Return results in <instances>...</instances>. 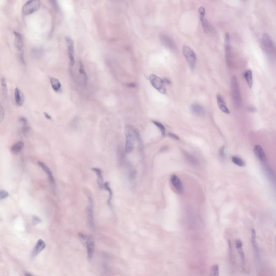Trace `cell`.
<instances>
[{
  "label": "cell",
  "mask_w": 276,
  "mask_h": 276,
  "mask_svg": "<svg viewBox=\"0 0 276 276\" xmlns=\"http://www.w3.org/2000/svg\"><path fill=\"white\" fill-rule=\"evenodd\" d=\"M15 100L17 105L21 106L23 104L24 101V97L23 93L21 90H20L18 88H16L15 90Z\"/></svg>",
  "instance_id": "obj_20"
},
{
  "label": "cell",
  "mask_w": 276,
  "mask_h": 276,
  "mask_svg": "<svg viewBox=\"0 0 276 276\" xmlns=\"http://www.w3.org/2000/svg\"><path fill=\"white\" fill-rule=\"evenodd\" d=\"M160 39L162 44L164 46H165L168 49H170L171 51L175 50L176 49L175 43L173 40H172V38L169 37L168 36L165 34H162L160 36Z\"/></svg>",
  "instance_id": "obj_9"
},
{
  "label": "cell",
  "mask_w": 276,
  "mask_h": 276,
  "mask_svg": "<svg viewBox=\"0 0 276 276\" xmlns=\"http://www.w3.org/2000/svg\"><path fill=\"white\" fill-rule=\"evenodd\" d=\"M231 161H232L234 164H235V165H236L239 166V167H243V166H245V163L244 161L242 159L239 158V157H237V156H232L231 157Z\"/></svg>",
  "instance_id": "obj_30"
},
{
  "label": "cell",
  "mask_w": 276,
  "mask_h": 276,
  "mask_svg": "<svg viewBox=\"0 0 276 276\" xmlns=\"http://www.w3.org/2000/svg\"><path fill=\"white\" fill-rule=\"evenodd\" d=\"M41 4V1L38 0L28 1L24 4L22 8V12L26 15L33 14L40 9Z\"/></svg>",
  "instance_id": "obj_6"
},
{
  "label": "cell",
  "mask_w": 276,
  "mask_h": 276,
  "mask_svg": "<svg viewBox=\"0 0 276 276\" xmlns=\"http://www.w3.org/2000/svg\"><path fill=\"white\" fill-rule=\"evenodd\" d=\"M32 222L33 224L37 225L38 224V223L41 222V219L39 217H37V216H34L32 217Z\"/></svg>",
  "instance_id": "obj_36"
},
{
  "label": "cell",
  "mask_w": 276,
  "mask_h": 276,
  "mask_svg": "<svg viewBox=\"0 0 276 276\" xmlns=\"http://www.w3.org/2000/svg\"><path fill=\"white\" fill-rule=\"evenodd\" d=\"M182 52L186 61L189 64L190 68L194 70L195 67L196 62V56L193 50L191 48L187 46H183Z\"/></svg>",
  "instance_id": "obj_4"
},
{
  "label": "cell",
  "mask_w": 276,
  "mask_h": 276,
  "mask_svg": "<svg viewBox=\"0 0 276 276\" xmlns=\"http://www.w3.org/2000/svg\"><path fill=\"white\" fill-rule=\"evenodd\" d=\"M19 121L22 125V133L27 136L28 133H29L30 127L28 125V121L27 119L24 117H21L19 119Z\"/></svg>",
  "instance_id": "obj_24"
},
{
  "label": "cell",
  "mask_w": 276,
  "mask_h": 276,
  "mask_svg": "<svg viewBox=\"0 0 276 276\" xmlns=\"http://www.w3.org/2000/svg\"><path fill=\"white\" fill-rule=\"evenodd\" d=\"M254 152L259 160L263 162L266 161L267 159L266 155L265 154L264 151L263 150L262 147L260 145H255L254 147Z\"/></svg>",
  "instance_id": "obj_17"
},
{
  "label": "cell",
  "mask_w": 276,
  "mask_h": 276,
  "mask_svg": "<svg viewBox=\"0 0 276 276\" xmlns=\"http://www.w3.org/2000/svg\"><path fill=\"white\" fill-rule=\"evenodd\" d=\"M85 245L86 247L88 259H91L93 256L95 249V242L92 237L88 236L86 242L85 243Z\"/></svg>",
  "instance_id": "obj_13"
},
{
  "label": "cell",
  "mask_w": 276,
  "mask_h": 276,
  "mask_svg": "<svg viewBox=\"0 0 276 276\" xmlns=\"http://www.w3.org/2000/svg\"><path fill=\"white\" fill-rule=\"evenodd\" d=\"M134 136H135V139H136V141H137V142H138V144H139V147H140V149L142 150V149H143V147H144L143 141H142V139H141V136H140V133H139V131L136 130V128H134Z\"/></svg>",
  "instance_id": "obj_28"
},
{
  "label": "cell",
  "mask_w": 276,
  "mask_h": 276,
  "mask_svg": "<svg viewBox=\"0 0 276 276\" xmlns=\"http://www.w3.org/2000/svg\"><path fill=\"white\" fill-rule=\"evenodd\" d=\"M79 73L81 74V76L83 77V79L84 80L85 83L87 82V77L86 73L85 72L84 67L83 66V64L81 62H79Z\"/></svg>",
  "instance_id": "obj_33"
},
{
  "label": "cell",
  "mask_w": 276,
  "mask_h": 276,
  "mask_svg": "<svg viewBox=\"0 0 276 276\" xmlns=\"http://www.w3.org/2000/svg\"><path fill=\"white\" fill-rule=\"evenodd\" d=\"M263 49L265 52L271 58L274 57L275 56V47L270 36L266 33H264L262 36L261 41Z\"/></svg>",
  "instance_id": "obj_2"
},
{
  "label": "cell",
  "mask_w": 276,
  "mask_h": 276,
  "mask_svg": "<svg viewBox=\"0 0 276 276\" xmlns=\"http://www.w3.org/2000/svg\"><path fill=\"white\" fill-rule=\"evenodd\" d=\"M134 128L130 125H127L126 127V145L125 149L127 153H130L134 149L135 136Z\"/></svg>",
  "instance_id": "obj_3"
},
{
  "label": "cell",
  "mask_w": 276,
  "mask_h": 276,
  "mask_svg": "<svg viewBox=\"0 0 276 276\" xmlns=\"http://www.w3.org/2000/svg\"><path fill=\"white\" fill-rule=\"evenodd\" d=\"M44 115H45V116H46V118H47V119H52V117H51V116H50L48 113H44Z\"/></svg>",
  "instance_id": "obj_39"
},
{
  "label": "cell",
  "mask_w": 276,
  "mask_h": 276,
  "mask_svg": "<svg viewBox=\"0 0 276 276\" xmlns=\"http://www.w3.org/2000/svg\"><path fill=\"white\" fill-rule=\"evenodd\" d=\"M231 92L235 106L239 107L242 103L241 92L239 81L236 76H233L231 80Z\"/></svg>",
  "instance_id": "obj_1"
},
{
  "label": "cell",
  "mask_w": 276,
  "mask_h": 276,
  "mask_svg": "<svg viewBox=\"0 0 276 276\" xmlns=\"http://www.w3.org/2000/svg\"><path fill=\"white\" fill-rule=\"evenodd\" d=\"M66 43L68 49V56H69L70 64L71 67H73L75 64V49H74V42L71 38L66 37Z\"/></svg>",
  "instance_id": "obj_8"
},
{
  "label": "cell",
  "mask_w": 276,
  "mask_h": 276,
  "mask_svg": "<svg viewBox=\"0 0 276 276\" xmlns=\"http://www.w3.org/2000/svg\"><path fill=\"white\" fill-rule=\"evenodd\" d=\"M15 36V45L20 53H23V40L21 34L18 32H14Z\"/></svg>",
  "instance_id": "obj_14"
},
{
  "label": "cell",
  "mask_w": 276,
  "mask_h": 276,
  "mask_svg": "<svg viewBox=\"0 0 276 276\" xmlns=\"http://www.w3.org/2000/svg\"><path fill=\"white\" fill-rule=\"evenodd\" d=\"M46 243L44 242L43 240H42L41 239H39L37 241V243L36 244L35 246L34 247V249L32 251V258H35L37 256L38 254L46 248Z\"/></svg>",
  "instance_id": "obj_15"
},
{
  "label": "cell",
  "mask_w": 276,
  "mask_h": 276,
  "mask_svg": "<svg viewBox=\"0 0 276 276\" xmlns=\"http://www.w3.org/2000/svg\"><path fill=\"white\" fill-rule=\"evenodd\" d=\"M150 81L152 86L155 88L158 92L164 95L166 94V87L165 83L163 79L156 75L152 74L150 75Z\"/></svg>",
  "instance_id": "obj_5"
},
{
  "label": "cell",
  "mask_w": 276,
  "mask_h": 276,
  "mask_svg": "<svg viewBox=\"0 0 276 276\" xmlns=\"http://www.w3.org/2000/svg\"><path fill=\"white\" fill-rule=\"evenodd\" d=\"M249 110L251 111V112H254V111H256V108L254 107H250L249 108Z\"/></svg>",
  "instance_id": "obj_40"
},
{
  "label": "cell",
  "mask_w": 276,
  "mask_h": 276,
  "mask_svg": "<svg viewBox=\"0 0 276 276\" xmlns=\"http://www.w3.org/2000/svg\"><path fill=\"white\" fill-rule=\"evenodd\" d=\"M4 112L3 109V107L0 103V123L2 122V121L4 119Z\"/></svg>",
  "instance_id": "obj_37"
},
{
  "label": "cell",
  "mask_w": 276,
  "mask_h": 276,
  "mask_svg": "<svg viewBox=\"0 0 276 276\" xmlns=\"http://www.w3.org/2000/svg\"><path fill=\"white\" fill-rule=\"evenodd\" d=\"M25 276H32V274H30L29 273H26L25 274Z\"/></svg>",
  "instance_id": "obj_41"
},
{
  "label": "cell",
  "mask_w": 276,
  "mask_h": 276,
  "mask_svg": "<svg viewBox=\"0 0 276 276\" xmlns=\"http://www.w3.org/2000/svg\"><path fill=\"white\" fill-rule=\"evenodd\" d=\"M153 122L160 130L161 132L162 135L164 136L165 134V133H166V129H165V127L164 125L162 124L161 122L157 121H153Z\"/></svg>",
  "instance_id": "obj_34"
},
{
  "label": "cell",
  "mask_w": 276,
  "mask_h": 276,
  "mask_svg": "<svg viewBox=\"0 0 276 276\" xmlns=\"http://www.w3.org/2000/svg\"><path fill=\"white\" fill-rule=\"evenodd\" d=\"M104 188L105 189V190L108 191V193H109L108 204H109V205H111V200H112V190H111L110 186V185H109V183H108V182H106V183H104Z\"/></svg>",
  "instance_id": "obj_29"
},
{
  "label": "cell",
  "mask_w": 276,
  "mask_h": 276,
  "mask_svg": "<svg viewBox=\"0 0 276 276\" xmlns=\"http://www.w3.org/2000/svg\"><path fill=\"white\" fill-rule=\"evenodd\" d=\"M92 170L96 174V175L97 177V182L98 184L99 187L103 189L104 188V179H103V175H102V172L100 169L97 168H93Z\"/></svg>",
  "instance_id": "obj_23"
},
{
  "label": "cell",
  "mask_w": 276,
  "mask_h": 276,
  "mask_svg": "<svg viewBox=\"0 0 276 276\" xmlns=\"http://www.w3.org/2000/svg\"><path fill=\"white\" fill-rule=\"evenodd\" d=\"M38 164L40 165V167L42 168V170H43L44 172H46V174H47L49 180L50 182L52 185V187L54 190H55L56 188V182L55 180L54 179L53 174L52 173L51 170H50L49 168L48 167L46 164L43 163L42 161L38 162Z\"/></svg>",
  "instance_id": "obj_12"
},
{
  "label": "cell",
  "mask_w": 276,
  "mask_h": 276,
  "mask_svg": "<svg viewBox=\"0 0 276 276\" xmlns=\"http://www.w3.org/2000/svg\"><path fill=\"white\" fill-rule=\"evenodd\" d=\"M24 146V144L22 141H19V142H17L16 144H14L11 148L12 153H14V154H18V153H20L22 150Z\"/></svg>",
  "instance_id": "obj_27"
},
{
  "label": "cell",
  "mask_w": 276,
  "mask_h": 276,
  "mask_svg": "<svg viewBox=\"0 0 276 276\" xmlns=\"http://www.w3.org/2000/svg\"><path fill=\"white\" fill-rule=\"evenodd\" d=\"M209 276H219V266L215 264L211 266Z\"/></svg>",
  "instance_id": "obj_32"
},
{
  "label": "cell",
  "mask_w": 276,
  "mask_h": 276,
  "mask_svg": "<svg viewBox=\"0 0 276 276\" xmlns=\"http://www.w3.org/2000/svg\"><path fill=\"white\" fill-rule=\"evenodd\" d=\"M192 112L194 115L199 116H203L205 115V110L203 107L198 104H194L191 106Z\"/></svg>",
  "instance_id": "obj_22"
},
{
  "label": "cell",
  "mask_w": 276,
  "mask_h": 276,
  "mask_svg": "<svg viewBox=\"0 0 276 276\" xmlns=\"http://www.w3.org/2000/svg\"><path fill=\"white\" fill-rule=\"evenodd\" d=\"M216 99H217V105H218V106H219V109H220V110L224 113L229 114L230 111L228 108L227 104L225 102L224 98L221 95H217Z\"/></svg>",
  "instance_id": "obj_18"
},
{
  "label": "cell",
  "mask_w": 276,
  "mask_h": 276,
  "mask_svg": "<svg viewBox=\"0 0 276 276\" xmlns=\"http://www.w3.org/2000/svg\"><path fill=\"white\" fill-rule=\"evenodd\" d=\"M170 181L172 183V185H173L174 187L178 192L182 193L184 190V186L182 185V182L178 176L176 175H172L170 178Z\"/></svg>",
  "instance_id": "obj_16"
},
{
  "label": "cell",
  "mask_w": 276,
  "mask_h": 276,
  "mask_svg": "<svg viewBox=\"0 0 276 276\" xmlns=\"http://www.w3.org/2000/svg\"><path fill=\"white\" fill-rule=\"evenodd\" d=\"M50 83L53 90L56 92H60L61 90V84L57 79H56L55 78H51Z\"/></svg>",
  "instance_id": "obj_26"
},
{
  "label": "cell",
  "mask_w": 276,
  "mask_h": 276,
  "mask_svg": "<svg viewBox=\"0 0 276 276\" xmlns=\"http://www.w3.org/2000/svg\"><path fill=\"white\" fill-rule=\"evenodd\" d=\"M225 58L228 65L231 63V47L230 44V37L228 32H227L225 35Z\"/></svg>",
  "instance_id": "obj_11"
},
{
  "label": "cell",
  "mask_w": 276,
  "mask_h": 276,
  "mask_svg": "<svg viewBox=\"0 0 276 276\" xmlns=\"http://www.w3.org/2000/svg\"><path fill=\"white\" fill-rule=\"evenodd\" d=\"M251 241L253 245V249L257 256H259V248L256 241V233L254 229H252L251 235Z\"/></svg>",
  "instance_id": "obj_21"
},
{
  "label": "cell",
  "mask_w": 276,
  "mask_h": 276,
  "mask_svg": "<svg viewBox=\"0 0 276 276\" xmlns=\"http://www.w3.org/2000/svg\"><path fill=\"white\" fill-rule=\"evenodd\" d=\"M1 86H2L3 93L4 95V97H7L8 96V88H7L6 79L4 78H2L1 79Z\"/></svg>",
  "instance_id": "obj_31"
},
{
  "label": "cell",
  "mask_w": 276,
  "mask_h": 276,
  "mask_svg": "<svg viewBox=\"0 0 276 276\" xmlns=\"http://www.w3.org/2000/svg\"><path fill=\"white\" fill-rule=\"evenodd\" d=\"M245 79L247 81L248 85L250 88H252L253 85V72L251 70H248L244 73Z\"/></svg>",
  "instance_id": "obj_25"
},
{
  "label": "cell",
  "mask_w": 276,
  "mask_h": 276,
  "mask_svg": "<svg viewBox=\"0 0 276 276\" xmlns=\"http://www.w3.org/2000/svg\"><path fill=\"white\" fill-rule=\"evenodd\" d=\"M87 215L89 226L91 229H95V221L93 216V203L91 198L89 200V205L87 208Z\"/></svg>",
  "instance_id": "obj_10"
},
{
  "label": "cell",
  "mask_w": 276,
  "mask_h": 276,
  "mask_svg": "<svg viewBox=\"0 0 276 276\" xmlns=\"http://www.w3.org/2000/svg\"><path fill=\"white\" fill-rule=\"evenodd\" d=\"M198 12L199 14L200 19L201 22L202 28H203L206 34H208L213 33L214 30L205 17V8H204L203 7H200L198 9Z\"/></svg>",
  "instance_id": "obj_7"
},
{
  "label": "cell",
  "mask_w": 276,
  "mask_h": 276,
  "mask_svg": "<svg viewBox=\"0 0 276 276\" xmlns=\"http://www.w3.org/2000/svg\"><path fill=\"white\" fill-rule=\"evenodd\" d=\"M169 136H170V138H172V139H174V140H180V138H179V136H178L175 135V134H173V133H169Z\"/></svg>",
  "instance_id": "obj_38"
},
{
  "label": "cell",
  "mask_w": 276,
  "mask_h": 276,
  "mask_svg": "<svg viewBox=\"0 0 276 276\" xmlns=\"http://www.w3.org/2000/svg\"><path fill=\"white\" fill-rule=\"evenodd\" d=\"M235 244H236V248L237 250L239 252L242 264L244 266L245 265V257L244 252L243 248L242 242L239 239H237L236 241Z\"/></svg>",
  "instance_id": "obj_19"
},
{
  "label": "cell",
  "mask_w": 276,
  "mask_h": 276,
  "mask_svg": "<svg viewBox=\"0 0 276 276\" xmlns=\"http://www.w3.org/2000/svg\"><path fill=\"white\" fill-rule=\"evenodd\" d=\"M9 193L4 190H0V200L6 199L9 196Z\"/></svg>",
  "instance_id": "obj_35"
}]
</instances>
